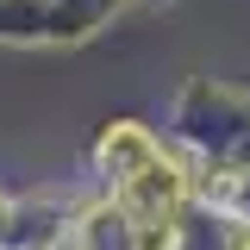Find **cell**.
Here are the masks:
<instances>
[{"instance_id": "cell-1", "label": "cell", "mask_w": 250, "mask_h": 250, "mask_svg": "<svg viewBox=\"0 0 250 250\" xmlns=\"http://www.w3.org/2000/svg\"><path fill=\"white\" fill-rule=\"evenodd\" d=\"M131 238H138V250H169L175 244V219H138Z\"/></svg>"}, {"instance_id": "cell-2", "label": "cell", "mask_w": 250, "mask_h": 250, "mask_svg": "<svg viewBox=\"0 0 250 250\" xmlns=\"http://www.w3.org/2000/svg\"><path fill=\"white\" fill-rule=\"evenodd\" d=\"M231 250H250V231H238V238H231Z\"/></svg>"}]
</instances>
